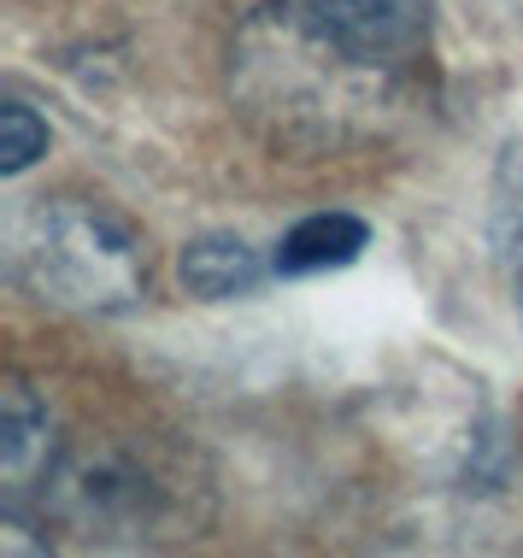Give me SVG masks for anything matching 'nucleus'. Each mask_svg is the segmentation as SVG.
<instances>
[{"label":"nucleus","instance_id":"1","mask_svg":"<svg viewBox=\"0 0 523 558\" xmlns=\"http://www.w3.org/2000/svg\"><path fill=\"white\" fill-rule=\"evenodd\" d=\"M230 100L271 147L341 154L382 142L412 107V71L370 65L289 0L253 7L230 41Z\"/></svg>","mask_w":523,"mask_h":558},{"label":"nucleus","instance_id":"2","mask_svg":"<svg viewBox=\"0 0 523 558\" xmlns=\"http://www.w3.org/2000/svg\"><path fill=\"white\" fill-rule=\"evenodd\" d=\"M19 282L36 300L83 318H118L147 300L142 235L77 194L41 201L19 230Z\"/></svg>","mask_w":523,"mask_h":558},{"label":"nucleus","instance_id":"3","mask_svg":"<svg viewBox=\"0 0 523 558\" xmlns=\"http://www.w3.org/2000/svg\"><path fill=\"white\" fill-rule=\"evenodd\" d=\"M306 12L358 59L412 71L429 53L441 0H306Z\"/></svg>","mask_w":523,"mask_h":558},{"label":"nucleus","instance_id":"4","mask_svg":"<svg viewBox=\"0 0 523 558\" xmlns=\"http://www.w3.org/2000/svg\"><path fill=\"white\" fill-rule=\"evenodd\" d=\"M53 464H59V447H53L48 400L12 371L7 388H0V482H7V518L36 500Z\"/></svg>","mask_w":523,"mask_h":558},{"label":"nucleus","instance_id":"5","mask_svg":"<svg viewBox=\"0 0 523 558\" xmlns=\"http://www.w3.org/2000/svg\"><path fill=\"white\" fill-rule=\"evenodd\" d=\"M370 247V223L358 213H312L294 230H282L271 270L277 277H324V270H348L353 259H365Z\"/></svg>","mask_w":523,"mask_h":558},{"label":"nucleus","instance_id":"6","mask_svg":"<svg viewBox=\"0 0 523 558\" xmlns=\"http://www.w3.org/2000/svg\"><path fill=\"white\" fill-rule=\"evenodd\" d=\"M177 277L194 300H235L253 294L265 277H277L271 259H259V247H247L242 235H194L177 253Z\"/></svg>","mask_w":523,"mask_h":558},{"label":"nucleus","instance_id":"7","mask_svg":"<svg viewBox=\"0 0 523 558\" xmlns=\"http://www.w3.org/2000/svg\"><path fill=\"white\" fill-rule=\"evenodd\" d=\"M488 247L506 277V289L523 300V124L506 135L495 159V183H488Z\"/></svg>","mask_w":523,"mask_h":558},{"label":"nucleus","instance_id":"8","mask_svg":"<svg viewBox=\"0 0 523 558\" xmlns=\"http://www.w3.org/2000/svg\"><path fill=\"white\" fill-rule=\"evenodd\" d=\"M41 154H48V124L24 100H7L0 107V177H24Z\"/></svg>","mask_w":523,"mask_h":558}]
</instances>
